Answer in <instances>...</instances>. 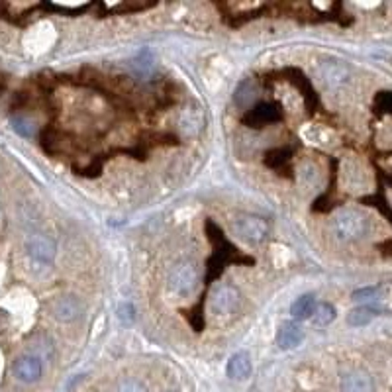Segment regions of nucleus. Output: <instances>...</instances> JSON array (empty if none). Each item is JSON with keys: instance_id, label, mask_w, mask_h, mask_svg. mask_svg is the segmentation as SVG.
Wrapping results in <instances>:
<instances>
[{"instance_id": "obj_2", "label": "nucleus", "mask_w": 392, "mask_h": 392, "mask_svg": "<svg viewBox=\"0 0 392 392\" xmlns=\"http://www.w3.org/2000/svg\"><path fill=\"white\" fill-rule=\"evenodd\" d=\"M235 235L249 245H259L269 235V222L255 214H239L233 220Z\"/></svg>"}, {"instance_id": "obj_4", "label": "nucleus", "mask_w": 392, "mask_h": 392, "mask_svg": "<svg viewBox=\"0 0 392 392\" xmlns=\"http://www.w3.org/2000/svg\"><path fill=\"white\" fill-rule=\"evenodd\" d=\"M196 284H198V267L195 261H181L173 267L169 275V288L173 294L186 298L195 293Z\"/></svg>"}, {"instance_id": "obj_9", "label": "nucleus", "mask_w": 392, "mask_h": 392, "mask_svg": "<svg viewBox=\"0 0 392 392\" xmlns=\"http://www.w3.org/2000/svg\"><path fill=\"white\" fill-rule=\"evenodd\" d=\"M302 337H304V331L296 322H284L279 326V331H277V343H279L281 349L298 347L302 343Z\"/></svg>"}, {"instance_id": "obj_1", "label": "nucleus", "mask_w": 392, "mask_h": 392, "mask_svg": "<svg viewBox=\"0 0 392 392\" xmlns=\"http://www.w3.org/2000/svg\"><path fill=\"white\" fill-rule=\"evenodd\" d=\"M367 218L357 210H342L331 220V232L342 242H357L367 233Z\"/></svg>"}, {"instance_id": "obj_16", "label": "nucleus", "mask_w": 392, "mask_h": 392, "mask_svg": "<svg viewBox=\"0 0 392 392\" xmlns=\"http://www.w3.org/2000/svg\"><path fill=\"white\" fill-rule=\"evenodd\" d=\"M116 392H147L146 382L137 377H124L116 384Z\"/></svg>"}, {"instance_id": "obj_7", "label": "nucleus", "mask_w": 392, "mask_h": 392, "mask_svg": "<svg viewBox=\"0 0 392 392\" xmlns=\"http://www.w3.org/2000/svg\"><path fill=\"white\" fill-rule=\"evenodd\" d=\"M41 373H43V365L36 355L20 357L14 363V375L22 382H36L41 377Z\"/></svg>"}, {"instance_id": "obj_21", "label": "nucleus", "mask_w": 392, "mask_h": 392, "mask_svg": "<svg viewBox=\"0 0 392 392\" xmlns=\"http://www.w3.org/2000/svg\"><path fill=\"white\" fill-rule=\"evenodd\" d=\"M118 320L122 322L124 326H130V324H134L135 308L132 306L130 302H126V304H120V306H118Z\"/></svg>"}, {"instance_id": "obj_8", "label": "nucleus", "mask_w": 392, "mask_h": 392, "mask_svg": "<svg viewBox=\"0 0 392 392\" xmlns=\"http://www.w3.org/2000/svg\"><path fill=\"white\" fill-rule=\"evenodd\" d=\"M342 392H375V382L367 371H349L342 377Z\"/></svg>"}, {"instance_id": "obj_14", "label": "nucleus", "mask_w": 392, "mask_h": 392, "mask_svg": "<svg viewBox=\"0 0 392 392\" xmlns=\"http://www.w3.org/2000/svg\"><path fill=\"white\" fill-rule=\"evenodd\" d=\"M257 95V86L251 79H245L244 83H239L237 90H235V104L237 106H249Z\"/></svg>"}, {"instance_id": "obj_10", "label": "nucleus", "mask_w": 392, "mask_h": 392, "mask_svg": "<svg viewBox=\"0 0 392 392\" xmlns=\"http://www.w3.org/2000/svg\"><path fill=\"white\" fill-rule=\"evenodd\" d=\"M251 357L247 351H239V353H233L228 361V367L226 373L232 380H245L249 379L251 375Z\"/></svg>"}, {"instance_id": "obj_3", "label": "nucleus", "mask_w": 392, "mask_h": 392, "mask_svg": "<svg viewBox=\"0 0 392 392\" xmlns=\"http://www.w3.org/2000/svg\"><path fill=\"white\" fill-rule=\"evenodd\" d=\"M242 302V294L233 284H218L210 296V310L216 318H232Z\"/></svg>"}, {"instance_id": "obj_11", "label": "nucleus", "mask_w": 392, "mask_h": 392, "mask_svg": "<svg viewBox=\"0 0 392 392\" xmlns=\"http://www.w3.org/2000/svg\"><path fill=\"white\" fill-rule=\"evenodd\" d=\"M81 312H83V306L79 298L75 296H63L53 304V316L59 322H73L81 316Z\"/></svg>"}, {"instance_id": "obj_6", "label": "nucleus", "mask_w": 392, "mask_h": 392, "mask_svg": "<svg viewBox=\"0 0 392 392\" xmlns=\"http://www.w3.org/2000/svg\"><path fill=\"white\" fill-rule=\"evenodd\" d=\"M26 249H28L30 257L37 263H51L55 257V244L46 235H32L26 242Z\"/></svg>"}, {"instance_id": "obj_22", "label": "nucleus", "mask_w": 392, "mask_h": 392, "mask_svg": "<svg viewBox=\"0 0 392 392\" xmlns=\"http://www.w3.org/2000/svg\"><path fill=\"white\" fill-rule=\"evenodd\" d=\"M134 69L137 71L139 77H149V75L153 73V61H144V59H139V61L134 63Z\"/></svg>"}, {"instance_id": "obj_5", "label": "nucleus", "mask_w": 392, "mask_h": 392, "mask_svg": "<svg viewBox=\"0 0 392 392\" xmlns=\"http://www.w3.org/2000/svg\"><path fill=\"white\" fill-rule=\"evenodd\" d=\"M282 120L281 106H277L275 102H259L255 106H251L249 110L242 116V124L247 128H263L269 124H277Z\"/></svg>"}, {"instance_id": "obj_23", "label": "nucleus", "mask_w": 392, "mask_h": 392, "mask_svg": "<svg viewBox=\"0 0 392 392\" xmlns=\"http://www.w3.org/2000/svg\"><path fill=\"white\" fill-rule=\"evenodd\" d=\"M165 392H175V391H165Z\"/></svg>"}, {"instance_id": "obj_15", "label": "nucleus", "mask_w": 392, "mask_h": 392, "mask_svg": "<svg viewBox=\"0 0 392 392\" xmlns=\"http://www.w3.org/2000/svg\"><path fill=\"white\" fill-rule=\"evenodd\" d=\"M333 320H335V308L331 306L330 302H318L312 314L314 326H330Z\"/></svg>"}, {"instance_id": "obj_18", "label": "nucleus", "mask_w": 392, "mask_h": 392, "mask_svg": "<svg viewBox=\"0 0 392 392\" xmlns=\"http://www.w3.org/2000/svg\"><path fill=\"white\" fill-rule=\"evenodd\" d=\"M382 288L380 286H365V288H359L353 293V300L355 302H373V300H379Z\"/></svg>"}, {"instance_id": "obj_13", "label": "nucleus", "mask_w": 392, "mask_h": 392, "mask_svg": "<svg viewBox=\"0 0 392 392\" xmlns=\"http://www.w3.org/2000/svg\"><path fill=\"white\" fill-rule=\"evenodd\" d=\"M316 298L312 294H304L300 298H296V302L291 308V314L294 320H308L312 318L314 310H316Z\"/></svg>"}, {"instance_id": "obj_12", "label": "nucleus", "mask_w": 392, "mask_h": 392, "mask_svg": "<svg viewBox=\"0 0 392 392\" xmlns=\"http://www.w3.org/2000/svg\"><path fill=\"white\" fill-rule=\"evenodd\" d=\"M380 312H382V310L373 306V304H363V306L355 308V310H351V312L347 314V324L353 326V328H363V326L371 324L377 316H380Z\"/></svg>"}, {"instance_id": "obj_17", "label": "nucleus", "mask_w": 392, "mask_h": 392, "mask_svg": "<svg viewBox=\"0 0 392 392\" xmlns=\"http://www.w3.org/2000/svg\"><path fill=\"white\" fill-rule=\"evenodd\" d=\"M347 69L345 67H342V65H330L326 71H324V79L330 83L331 86H337L342 85L343 81L347 79Z\"/></svg>"}, {"instance_id": "obj_19", "label": "nucleus", "mask_w": 392, "mask_h": 392, "mask_svg": "<svg viewBox=\"0 0 392 392\" xmlns=\"http://www.w3.org/2000/svg\"><path fill=\"white\" fill-rule=\"evenodd\" d=\"M375 108L380 114H392V90L379 92L375 98Z\"/></svg>"}, {"instance_id": "obj_20", "label": "nucleus", "mask_w": 392, "mask_h": 392, "mask_svg": "<svg viewBox=\"0 0 392 392\" xmlns=\"http://www.w3.org/2000/svg\"><path fill=\"white\" fill-rule=\"evenodd\" d=\"M12 124H14V130H16L20 135H24V137H32L34 132H36L34 122H32V120H28V118H22V116L14 118Z\"/></svg>"}]
</instances>
